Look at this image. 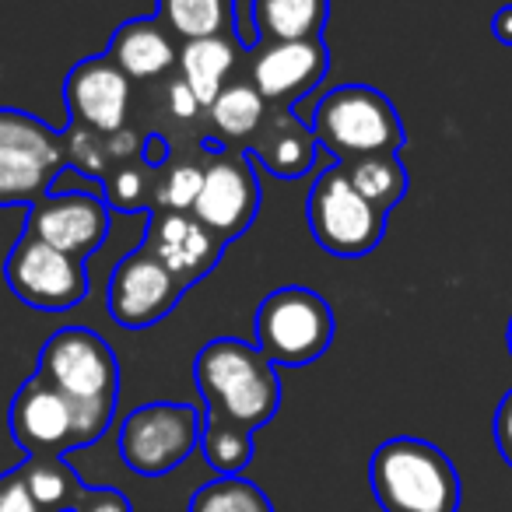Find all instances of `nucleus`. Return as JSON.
Masks as SVG:
<instances>
[{"instance_id": "21", "label": "nucleus", "mask_w": 512, "mask_h": 512, "mask_svg": "<svg viewBox=\"0 0 512 512\" xmlns=\"http://www.w3.org/2000/svg\"><path fill=\"white\" fill-rule=\"evenodd\" d=\"M155 4V18L179 43L235 32V0H155Z\"/></svg>"}, {"instance_id": "9", "label": "nucleus", "mask_w": 512, "mask_h": 512, "mask_svg": "<svg viewBox=\"0 0 512 512\" xmlns=\"http://www.w3.org/2000/svg\"><path fill=\"white\" fill-rule=\"evenodd\" d=\"M200 428H204V418L193 404L151 400L123 418L120 456L141 477L172 474L200 446Z\"/></svg>"}, {"instance_id": "25", "label": "nucleus", "mask_w": 512, "mask_h": 512, "mask_svg": "<svg viewBox=\"0 0 512 512\" xmlns=\"http://www.w3.org/2000/svg\"><path fill=\"white\" fill-rule=\"evenodd\" d=\"M200 453L218 477H242V470L253 460V432L207 414L200 428Z\"/></svg>"}, {"instance_id": "27", "label": "nucleus", "mask_w": 512, "mask_h": 512, "mask_svg": "<svg viewBox=\"0 0 512 512\" xmlns=\"http://www.w3.org/2000/svg\"><path fill=\"white\" fill-rule=\"evenodd\" d=\"M200 183H204V165L190 162V158H183V162L169 158L151 186V204H155V211H190Z\"/></svg>"}, {"instance_id": "29", "label": "nucleus", "mask_w": 512, "mask_h": 512, "mask_svg": "<svg viewBox=\"0 0 512 512\" xmlns=\"http://www.w3.org/2000/svg\"><path fill=\"white\" fill-rule=\"evenodd\" d=\"M64 137H67V162L78 172H85V176H95L102 186V176H106L109 165H113L106 151V137L92 134V130H85V127H71Z\"/></svg>"}, {"instance_id": "19", "label": "nucleus", "mask_w": 512, "mask_h": 512, "mask_svg": "<svg viewBox=\"0 0 512 512\" xmlns=\"http://www.w3.org/2000/svg\"><path fill=\"white\" fill-rule=\"evenodd\" d=\"M249 18L260 43H292L323 36L330 0H249Z\"/></svg>"}, {"instance_id": "4", "label": "nucleus", "mask_w": 512, "mask_h": 512, "mask_svg": "<svg viewBox=\"0 0 512 512\" xmlns=\"http://www.w3.org/2000/svg\"><path fill=\"white\" fill-rule=\"evenodd\" d=\"M109 425H113V414L78 404L64 390L46 383L39 372H32L11 400V435L29 456H67L71 449L102 439Z\"/></svg>"}, {"instance_id": "35", "label": "nucleus", "mask_w": 512, "mask_h": 512, "mask_svg": "<svg viewBox=\"0 0 512 512\" xmlns=\"http://www.w3.org/2000/svg\"><path fill=\"white\" fill-rule=\"evenodd\" d=\"M491 36L502 46H512V4L495 11V18H491Z\"/></svg>"}, {"instance_id": "5", "label": "nucleus", "mask_w": 512, "mask_h": 512, "mask_svg": "<svg viewBox=\"0 0 512 512\" xmlns=\"http://www.w3.org/2000/svg\"><path fill=\"white\" fill-rule=\"evenodd\" d=\"M67 137L22 109H0V207H25L57 186Z\"/></svg>"}, {"instance_id": "20", "label": "nucleus", "mask_w": 512, "mask_h": 512, "mask_svg": "<svg viewBox=\"0 0 512 512\" xmlns=\"http://www.w3.org/2000/svg\"><path fill=\"white\" fill-rule=\"evenodd\" d=\"M239 60V43L232 36H207V39H190L179 46L176 71L186 81L200 106H211L218 99V92L225 88L228 71Z\"/></svg>"}, {"instance_id": "28", "label": "nucleus", "mask_w": 512, "mask_h": 512, "mask_svg": "<svg viewBox=\"0 0 512 512\" xmlns=\"http://www.w3.org/2000/svg\"><path fill=\"white\" fill-rule=\"evenodd\" d=\"M144 162H116V169H109L102 176V197H106L109 211L120 214H137L151 204V179Z\"/></svg>"}, {"instance_id": "11", "label": "nucleus", "mask_w": 512, "mask_h": 512, "mask_svg": "<svg viewBox=\"0 0 512 512\" xmlns=\"http://www.w3.org/2000/svg\"><path fill=\"white\" fill-rule=\"evenodd\" d=\"M207 148L214 151V158L204 165V183L190 214L221 242H232L246 235V228L260 214V179L246 151H228L221 144Z\"/></svg>"}, {"instance_id": "10", "label": "nucleus", "mask_w": 512, "mask_h": 512, "mask_svg": "<svg viewBox=\"0 0 512 512\" xmlns=\"http://www.w3.org/2000/svg\"><path fill=\"white\" fill-rule=\"evenodd\" d=\"M4 278L25 306L43 309V313H64L88 295L85 260L60 253L29 232H22V239L4 260Z\"/></svg>"}, {"instance_id": "7", "label": "nucleus", "mask_w": 512, "mask_h": 512, "mask_svg": "<svg viewBox=\"0 0 512 512\" xmlns=\"http://www.w3.org/2000/svg\"><path fill=\"white\" fill-rule=\"evenodd\" d=\"M306 225L316 246L337 260H362L383 242L386 214L376 211L362 193L351 186L341 162L316 176L306 197Z\"/></svg>"}, {"instance_id": "14", "label": "nucleus", "mask_w": 512, "mask_h": 512, "mask_svg": "<svg viewBox=\"0 0 512 512\" xmlns=\"http://www.w3.org/2000/svg\"><path fill=\"white\" fill-rule=\"evenodd\" d=\"M330 71V50L323 36L292 43H260L249 64V85L274 109H292L306 99Z\"/></svg>"}, {"instance_id": "23", "label": "nucleus", "mask_w": 512, "mask_h": 512, "mask_svg": "<svg viewBox=\"0 0 512 512\" xmlns=\"http://www.w3.org/2000/svg\"><path fill=\"white\" fill-rule=\"evenodd\" d=\"M341 165H344V172H348L351 186H355L376 211L390 214L393 207L407 197L411 176H407V165L400 162V155H365V158H351V162H341Z\"/></svg>"}, {"instance_id": "6", "label": "nucleus", "mask_w": 512, "mask_h": 512, "mask_svg": "<svg viewBox=\"0 0 512 512\" xmlns=\"http://www.w3.org/2000/svg\"><path fill=\"white\" fill-rule=\"evenodd\" d=\"M334 309L320 292L288 285L271 292L253 316L256 348L274 365H309L334 341Z\"/></svg>"}, {"instance_id": "2", "label": "nucleus", "mask_w": 512, "mask_h": 512, "mask_svg": "<svg viewBox=\"0 0 512 512\" xmlns=\"http://www.w3.org/2000/svg\"><path fill=\"white\" fill-rule=\"evenodd\" d=\"M369 484L383 512H460V474L435 442L386 439L372 453Z\"/></svg>"}, {"instance_id": "33", "label": "nucleus", "mask_w": 512, "mask_h": 512, "mask_svg": "<svg viewBox=\"0 0 512 512\" xmlns=\"http://www.w3.org/2000/svg\"><path fill=\"white\" fill-rule=\"evenodd\" d=\"M169 109H172V116H179V120H193V116L200 113V102H197V95L190 92V88H186V81L179 78H172L169 81Z\"/></svg>"}, {"instance_id": "24", "label": "nucleus", "mask_w": 512, "mask_h": 512, "mask_svg": "<svg viewBox=\"0 0 512 512\" xmlns=\"http://www.w3.org/2000/svg\"><path fill=\"white\" fill-rule=\"evenodd\" d=\"M25 484H29L32 498L43 505L46 512H60V509H74L85 481L78 477V470L67 463V456H46V453H32L18 463Z\"/></svg>"}, {"instance_id": "3", "label": "nucleus", "mask_w": 512, "mask_h": 512, "mask_svg": "<svg viewBox=\"0 0 512 512\" xmlns=\"http://www.w3.org/2000/svg\"><path fill=\"white\" fill-rule=\"evenodd\" d=\"M334 162L365 155H400L407 134L397 106L372 85L330 88L306 123Z\"/></svg>"}, {"instance_id": "18", "label": "nucleus", "mask_w": 512, "mask_h": 512, "mask_svg": "<svg viewBox=\"0 0 512 512\" xmlns=\"http://www.w3.org/2000/svg\"><path fill=\"white\" fill-rule=\"evenodd\" d=\"M246 155L256 158L271 176L302 179L306 172H313L320 144H316L313 130L299 127L292 116H274L256 130V144H249Z\"/></svg>"}, {"instance_id": "34", "label": "nucleus", "mask_w": 512, "mask_h": 512, "mask_svg": "<svg viewBox=\"0 0 512 512\" xmlns=\"http://www.w3.org/2000/svg\"><path fill=\"white\" fill-rule=\"evenodd\" d=\"M141 162L148 165V169H162V165L169 162V144H165L162 134H151L148 141L141 144Z\"/></svg>"}, {"instance_id": "30", "label": "nucleus", "mask_w": 512, "mask_h": 512, "mask_svg": "<svg viewBox=\"0 0 512 512\" xmlns=\"http://www.w3.org/2000/svg\"><path fill=\"white\" fill-rule=\"evenodd\" d=\"M0 512H46L43 505L32 498L29 484H25L22 470H8L0 474Z\"/></svg>"}, {"instance_id": "12", "label": "nucleus", "mask_w": 512, "mask_h": 512, "mask_svg": "<svg viewBox=\"0 0 512 512\" xmlns=\"http://www.w3.org/2000/svg\"><path fill=\"white\" fill-rule=\"evenodd\" d=\"M183 281L151 253L148 246H134L113 267L106 285V309L113 323L127 330H148L162 323L186 295Z\"/></svg>"}, {"instance_id": "32", "label": "nucleus", "mask_w": 512, "mask_h": 512, "mask_svg": "<svg viewBox=\"0 0 512 512\" xmlns=\"http://www.w3.org/2000/svg\"><path fill=\"white\" fill-rule=\"evenodd\" d=\"M491 432H495V446L498 456L512 467V390L498 400L495 407V421H491Z\"/></svg>"}, {"instance_id": "1", "label": "nucleus", "mask_w": 512, "mask_h": 512, "mask_svg": "<svg viewBox=\"0 0 512 512\" xmlns=\"http://www.w3.org/2000/svg\"><path fill=\"white\" fill-rule=\"evenodd\" d=\"M193 383L204 397L207 414L260 432L281 407L278 365L249 341L214 337L193 358Z\"/></svg>"}, {"instance_id": "37", "label": "nucleus", "mask_w": 512, "mask_h": 512, "mask_svg": "<svg viewBox=\"0 0 512 512\" xmlns=\"http://www.w3.org/2000/svg\"><path fill=\"white\" fill-rule=\"evenodd\" d=\"M60 512H74V509H60Z\"/></svg>"}, {"instance_id": "17", "label": "nucleus", "mask_w": 512, "mask_h": 512, "mask_svg": "<svg viewBox=\"0 0 512 512\" xmlns=\"http://www.w3.org/2000/svg\"><path fill=\"white\" fill-rule=\"evenodd\" d=\"M106 57L127 74L130 81H158L176 71L179 46L176 36L158 18H130L113 32Z\"/></svg>"}, {"instance_id": "15", "label": "nucleus", "mask_w": 512, "mask_h": 512, "mask_svg": "<svg viewBox=\"0 0 512 512\" xmlns=\"http://www.w3.org/2000/svg\"><path fill=\"white\" fill-rule=\"evenodd\" d=\"M64 106L74 127L109 137L127 127L130 116V78L106 57H85L71 67L64 81Z\"/></svg>"}, {"instance_id": "26", "label": "nucleus", "mask_w": 512, "mask_h": 512, "mask_svg": "<svg viewBox=\"0 0 512 512\" xmlns=\"http://www.w3.org/2000/svg\"><path fill=\"white\" fill-rule=\"evenodd\" d=\"M190 512H274L264 488L246 477H214L190 498Z\"/></svg>"}, {"instance_id": "13", "label": "nucleus", "mask_w": 512, "mask_h": 512, "mask_svg": "<svg viewBox=\"0 0 512 512\" xmlns=\"http://www.w3.org/2000/svg\"><path fill=\"white\" fill-rule=\"evenodd\" d=\"M109 211L102 193L88 190H50L25 214V232L43 239L46 246L88 260L109 239Z\"/></svg>"}, {"instance_id": "16", "label": "nucleus", "mask_w": 512, "mask_h": 512, "mask_svg": "<svg viewBox=\"0 0 512 512\" xmlns=\"http://www.w3.org/2000/svg\"><path fill=\"white\" fill-rule=\"evenodd\" d=\"M144 246L176 274L183 285L207 278L218 264L225 242L211 235L190 211H151Z\"/></svg>"}, {"instance_id": "31", "label": "nucleus", "mask_w": 512, "mask_h": 512, "mask_svg": "<svg viewBox=\"0 0 512 512\" xmlns=\"http://www.w3.org/2000/svg\"><path fill=\"white\" fill-rule=\"evenodd\" d=\"M74 512H134L130 498L116 488H99V484H85L74 502Z\"/></svg>"}, {"instance_id": "8", "label": "nucleus", "mask_w": 512, "mask_h": 512, "mask_svg": "<svg viewBox=\"0 0 512 512\" xmlns=\"http://www.w3.org/2000/svg\"><path fill=\"white\" fill-rule=\"evenodd\" d=\"M39 376L102 414H116L120 400V358L102 334L88 327H60L39 351Z\"/></svg>"}, {"instance_id": "36", "label": "nucleus", "mask_w": 512, "mask_h": 512, "mask_svg": "<svg viewBox=\"0 0 512 512\" xmlns=\"http://www.w3.org/2000/svg\"><path fill=\"white\" fill-rule=\"evenodd\" d=\"M505 344H509V355H512V316H509V327H505Z\"/></svg>"}, {"instance_id": "22", "label": "nucleus", "mask_w": 512, "mask_h": 512, "mask_svg": "<svg viewBox=\"0 0 512 512\" xmlns=\"http://www.w3.org/2000/svg\"><path fill=\"white\" fill-rule=\"evenodd\" d=\"M267 109L271 106L249 81H235L221 88L218 99L207 106V120L218 141H249L267 123Z\"/></svg>"}]
</instances>
